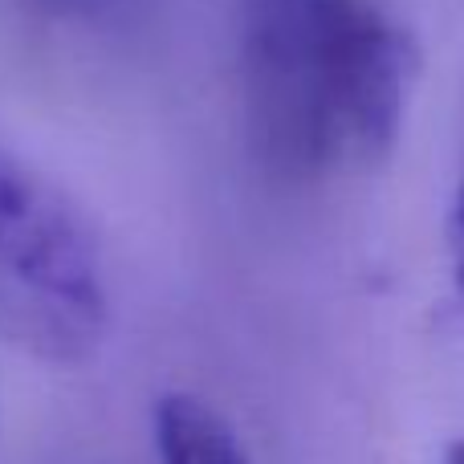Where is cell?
Wrapping results in <instances>:
<instances>
[{
  "label": "cell",
  "instance_id": "obj_1",
  "mask_svg": "<svg viewBox=\"0 0 464 464\" xmlns=\"http://www.w3.org/2000/svg\"><path fill=\"white\" fill-rule=\"evenodd\" d=\"M248 135L281 184H322L392 155L416 49L371 0H240Z\"/></svg>",
  "mask_w": 464,
  "mask_h": 464
},
{
  "label": "cell",
  "instance_id": "obj_2",
  "mask_svg": "<svg viewBox=\"0 0 464 464\" xmlns=\"http://www.w3.org/2000/svg\"><path fill=\"white\" fill-rule=\"evenodd\" d=\"M111 294L82 212L21 160L0 151V343L49 367L98 354Z\"/></svg>",
  "mask_w": 464,
  "mask_h": 464
},
{
  "label": "cell",
  "instance_id": "obj_3",
  "mask_svg": "<svg viewBox=\"0 0 464 464\" xmlns=\"http://www.w3.org/2000/svg\"><path fill=\"white\" fill-rule=\"evenodd\" d=\"M151 432L160 464H253L237 428L192 392H168L155 400Z\"/></svg>",
  "mask_w": 464,
  "mask_h": 464
},
{
  "label": "cell",
  "instance_id": "obj_4",
  "mask_svg": "<svg viewBox=\"0 0 464 464\" xmlns=\"http://www.w3.org/2000/svg\"><path fill=\"white\" fill-rule=\"evenodd\" d=\"M449 261H452V281L464 302V168L457 179V196H452V212H449Z\"/></svg>",
  "mask_w": 464,
  "mask_h": 464
},
{
  "label": "cell",
  "instance_id": "obj_5",
  "mask_svg": "<svg viewBox=\"0 0 464 464\" xmlns=\"http://www.w3.org/2000/svg\"><path fill=\"white\" fill-rule=\"evenodd\" d=\"M444 464H464V440H457L449 452H444Z\"/></svg>",
  "mask_w": 464,
  "mask_h": 464
}]
</instances>
